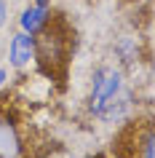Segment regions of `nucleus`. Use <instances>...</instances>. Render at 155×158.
Segmentation results:
<instances>
[{
  "mask_svg": "<svg viewBox=\"0 0 155 158\" xmlns=\"http://www.w3.org/2000/svg\"><path fill=\"white\" fill-rule=\"evenodd\" d=\"M88 113L104 123H120L131 115L134 94H131L126 75L118 64H102L94 70L88 89Z\"/></svg>",
  "mask_w": 155,
  "mask_h": 158,
  "instance_id": "1",
  "label": "nucleus"
},
{
  "mask_svg": "<svg viewBox=\"0 0 155 158\" xmlns=\"http://www.w3.org/2000/svg\"><path fill=\"white\" fill-rule=\"evenodd\" d=\"M38 59V38L19 30L8 43V62L14 70H24Z\"/></svg>",
  "mask_w": 155,
  "mask_h": 158,
  "instance_id": "2",
  "label": "nucleus"
},
{
  "mask_svg": "<svg viewBox=\"0 0 155 158\" xmlns=\"http://www.w3.org/2000/svg\"><path fill=\"white\" fill-rule=\"evenodd\" d=\"M22 137L16 126L11 123L6 115H0V158H22Z\"/></svg>",
  "mask_w": 155,
  "mask_h": 158,
  "instance_id": "3",
  "label": "nucleus"
},
{
  "mask_svg": "<svg viewBox=\"0 0 155 158\" xmlns=\"http://www.w3.org/2000/svg\"><path fill=\"white\" fill-rule=\"evenodd\" d=\"M48 19H51V8L48 6H27L19 16V27L22 32H30V35H38L48 27Z\"/></svg>",
  "mask_w": 155,
  "mask_h": 158,
  "instance_id": "4",
  "label": "nucleus"
},
{
  "mask_svg": "<svg viewBox=\"0 0 155 158\" xmlns=\"http://www.w3.org/2000/svg\"><path fill=\"white\" fill-rule=\"evenodd\" d=\"M6 19H8V6H6V0H0V27L6 24Z\"/></svg>",
  "mask_w": 155,
  "mask_h": 158,
  "instance_id": "5",
  "label": "nucleus"
},
{
  "mask_svg": "<svg viewBox=\"0 0 155 158\" xmlns=\"http://www.w3.org/2000/svg\"><path fill=\"white\" fill-rule=\"evenodd\" d=\"M6 81H8V67H0V89L6 86Z\"/></svg>",
  "mask_w": 155,
  "mask_h": 158,
  "instance_id": "6",
  "label": "nucleus"
},
{
  "mask_svg": "<svg viewBox=\"0 0 155 158\" xmlns=\"http://www.w3.org/2000/svg\"><path fill=\"white\" fill-rule=\"evenodd\" d=\"M32 3H35V6H48L51 0H32Z\"/></svg>",
  "mask_w": 155,
  "mask_h": 158,
  "instance_id": "7",
  "label": "nucleus"
}]
</instances>
